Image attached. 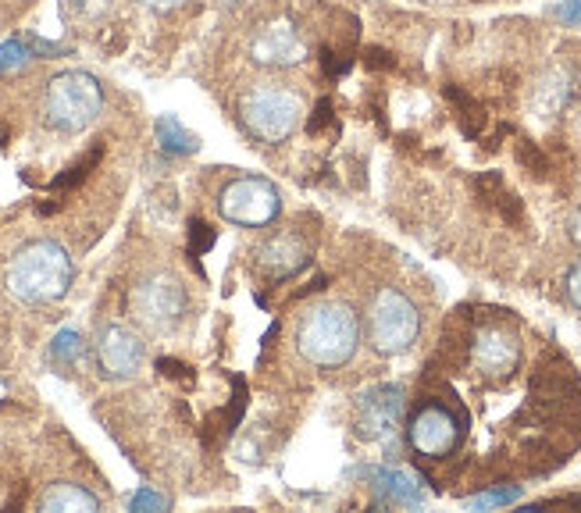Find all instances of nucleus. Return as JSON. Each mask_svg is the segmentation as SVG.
<instances>
[{"label":"nucleus","mask_w":581,"mask_h":513,"mask_svg":"<svg viewBox=\"0 0 581 513\" xmlns=\"http://www.w3.org/2000/svg\"><path fill=\"white\" fill-rule=\"evenodd\" d=\"M361 61L368 68H374V72H379V68H392V54H389V50H382V47H368Z\"/></svg>","instance_id":"nucleus-28"},{"label":"nucleus","mask_w":581,"mask_h":513,"mask_svg":"<svg viewBox=\"0 0 581 513\" xmlns=\"http://www.w3.org/2000/svg\"><path fill=\"white\" fill-rule=\"evenodd\" d=\"M93 356H97V371L104 374V379L126 382L143 368L147 346L132 329H126V324H104V329L97 332Z\"/></svg>","instance_id":"nucleus-9"},{"label":"nucleus","mask_w":581,"mask_h":513,"mask_svg":"<svg viewBox=\"0 0 581 513\" xmlns=\"http://www.w3.org/2000/svg\"><path fill=\"white\" fill-rule=\"evenodd\" d=\"M421 335V314L414 300L400 289H382L368 306V339L374 353L400 356L418 342Z\"/></svg>","instance_id":"nucleus-4"},{"label":"nucleus","mask_w":581,"mask_h":513,"mask_svg":"<svg viewBox=\"0 0 581 513\" xmlns=\"http://www.w3.org/2000/svg\"><path fill=\"white\" fill-rule=\"evenodd\" d=\"M132 306H136V314H140V321L150 324L153 332H172L176 324L186 318L190 300H186V289L179 285V279L150 275V279H143L140 285H136Z\"/></svg>","instance_id":"nucleus-8"},{"label":"nucleus","mask_w":581,"mask_h":513,"mask_svg":"<svg viewBox=\"0 0 581 513\" xmlns=\"http://www.w3.org/2000/svg\"><path fill=\"white\" fill-rule=\"evenodd\" d=\"M37 506L43 513H97L100 510V500L90 492V489H82V485H68V482H58V485H50Z\"/></svg>","instance_id":"nucleus-14"},{"label":"nucleus","mask_w":581,"mask_h":513,"mask_svg":"<svg viewBox=\"0 0 581 513\" xmlns=\"http://www.w3.org/2000/svg\"><path fill=\"white\" fill-rule=\"evenodd\" d=\"M100 153H104V150H100V147H93L90 153H87V158H82L79 164H72V168H64L61 171V175L54 179V182H50V190H72V185H79L82 179H87L90 175V171L100 164Z\"/></svg>","instance_id":"nucleus-21"},{"label":"nucleus","mask_w":581,"mask_h":513,"mask_svg":"<svg viewBox=\"0 0 581 513\" xmlns=\"http://www.w3.org/2000/svg\"><path fill=\"white\" fill-rule=\"evenodd\" d=\"M568 300L581 311V264H574L571 275H568Z\"/></svg>","instance_id":"nucleus-31"},{"label":"nucleus","mask_w":581,"mask_h":513,"mask_svg":"<svg viewBox=\"0 0 581 513\" xmlns=\"http://www.w3.org/2000/svg\"><path fill=\"white\" fill-rule=\"evenodd\" d=\"M311 261V243L297 232V229H286L268 235L264 243L258 247V271L268 282H286L293 279L297 271L307 268Z\"/></svg>","instance_id":"nucleus-12"},{"label":"nucleus","mask_w":581,"mask_h":513,"mask_svg":"<svg viewBox=\"0 0 581 513\" xmlns=\"http://www.w3.org/2000/svg\"><path fill=\"white\" fill-rule=\"evenodd\" d=\"M382 489H385V495L392 503H403V506H414V503H421V489H418V482L410 474H403V471H389V474H382Z\"/></svg>","instance_id":"nucleus-18"},{"label":"nucleus","mask_w":581,"mask_h":513,"mask_svg":"<svg viewBox=\"0 0 581 513\" xmlns=\"http://www.w3.org/2000/svg\"><path fill=\"white\" fill-rule=\"evenodd\" d=\"M471 364L478 374H485L492 382H507L521 364V342L518 332L507 324H482L471 339Z\"/></svg>","instance_id":"nucleus-10"},{"label":"nucleus","mask_w":581,"mask_h":513,"mask_svg":"<svg viewBox=\"0 0 581 513\" xmlns=\"http://www.w3.org/2000/svg\"><path fill=\"white\" fill-rule=\"evenodd\" d=\"M158 371H164L168 379H190V368L179 364V361H172V356H161V361H158Z\"/></svg>","instance_id":"nucleus-30"},{"label":"nucleus","mask_w":581,"mask_h":513,"mask_svg":"<svg viewBox=\"0 0 581 513\" xmlns=\"http://www.w3.org/2000/svg\"><path fill=\"white\" fill-rule=\"evenodd\" d=\"M460 439H464V421L442 403H424L407 421V442L418 456L447 460L460 446Z\"/></svg>","instance_id":"nucleus-7"},{"label":"nucleus","mask_w":581,"mask_h":513,"mask_svg":"<svg viewBox=\"0 0 581 513\" xmlns=\"http://www.w3.org/2000/svg\"><path fill=\"white\" fill-rule=\"evenodd\" d=\"M153 132H158V143H161V150H168V153H197L200 150V140L190 132V129H182V122L179 118H172V114H164V118H158V125H153Z\"/></svg>","instance_id":"nucleus-17"},{"label":"nucleus","mask_w":581,"mask_h":513,"mask_svg":"<svg viewBox=\"0 0 581 513\" xmlns=\"http://www.w3.org/2000/svg\"><path fill=\"white\" fill-rule=\"evenodd\" d=\"M72 279H76L72 256H68L58 243H50V239L26 243L11 256V264L4 271L11 296H19L22 303H32V306L61 300L68 293V285H72Z\"/></svg>","instance_id":"nucleus-2"},{"label":"nucleus","mask_w":581,"mask_h":513,"mask_svg":"<svg viewBox=\"0 0 581 513\" xmlns=\"http://www.w3.org/2000/svg\"><path fill=\"white\" fill-rule=\"evenodd\" d=\"M518 161H521V168L528 171V175H535V179L550 175V161H545V153H542L539 143H532V140H521V143H518Z\"/></svg>","instance_id":"nucleus-22"},{"label":"nucleus","mask_w":581,"mask_h":513,"mask_svg":"<svg viewBox=\"0 0 581 513\" xmlns=\"http://www.w3.org/2000/svg\"><path fill=\"white\" fill-rule=\"evenodd\" d=\"M104 108V90L90 72H61L50 79L43 97V118L58 132H82Z\"/></svg>","instance_id":"nucleus-3"},{"label":"nucleus","mask_w":581,"mask_h":513,"mask_svg":"<svg viewBox=\"0 0 581 513\" xmlns=\"http://www.w3.org/2000/svg\"><path fill=\"white\" fill-rule=\"evenodd\" d=\"M243 410H247V382L243 379H232V403L226 414H214L208 418V428L211 424H221V435H229L239 428V418H243Z\"/></svg>","instance_id":"nucleus-20"},{"label":"nucleus","mask_w":581,"mask_h":513,"mask_svg":"<svg viewBox=\"0 0 581 513\" xmlns=\"http://www.w3.org/2000/svg\"><path fill=\"white\" fill-rule=\"evenodd\" d=\"M253 61L264 64V68H293L303 61L307 47L303 40L297 37L293 26H268L264 32H258V40H253Z\"/></svg>","instance_id":"nucleus-13"},{"label":"nucleus","mask_w":581,"mask_h":513,"mask_svg":"<svg viewBox=\"0 0 581 513\" xmlns=\"http://www.w3.org/2000/svg\"><path fill=\"white\" fill-rule=\"evenodd\" d=\"M557 19L568 22V26H581V0H563L557 8Z\"/></svg>","instance_id":"nucleus-29"},{"label":"nucleus","mask_w":581,"mask_h":513,"mask_svg":"<svg viewBox=\"0 0 581 513\" xmlns=\"http://www.w3.org/2000/svg\"><path fill=\"white\" fill-rule=\"evenodd\" d=\"M332 114H335V108H332V100L329 97H321L318 104H314V114H311V122H307V135H321L324 129L332 125Z\"/></svg>","instance_id":"nucleus-26"},{"label":"nucleus","mask_w":581,"mask_h":513,"mask_svg":"<svg viewBox=\"0 0 581 513\" xmlns=\"http://www.w3.org/2000/svg\"><path fill=\"white\" fill-rule=\"evenodd\" d=\"M521 495V489L518 485H500V489H489V492H482V495H471L468 500V506L471 510H492V506H507V503H514Z\"/></svg>","instance_id":"nucleus-23"},{"label":"nucleus","mask_w":581,"mask_h":513,"mask_svg":"<svg viewBox=\"0 0 581 513\" xmlns=\"http://www.w3.org/2000/svg\"><path fill=\"white\" fill-rule=\"evenodd\" d=\"M32 58V47L26 40H11L0 47V76L4 72H14V68H22L26 61Z\"/></svg>","instance_id":"nucleus-24"},{"label":"nucleus","mask_w":581,"mask_h":513,"mask_svg":"<svg viewBox=\"0 0 581 513\" xmlns=\"http://www.w3.org/2000/svg\"><path fill=\"white\" fill-rule=\"evenodd\" d=\"M542 506H581V495H553V500H542Z\"/></svg>","instance_id":"nucleus-32"},{"label":"nucleus","mask_w":581,"mask_h":513,"mask_svg":"<svg viewBox=\"0 0 581 513\" xmlns=\"http://www.w3.org/2000/svg\"><path fill=\"white\" fill-rule=\"evenodd\" d=\"M357 342H361V321H357V314L339 300L314 303L311 311H303V318L297 324L300 356L321 371L343 368L357 353Z\"/></svg>","instance_id":"nucleus-1"},{"label":"nucleus","mask_w":581,"mask_h":513,"mask_svg":"<svg viewBox=\"0 0 581 513\" xmlns=\"http://www.w3.org/2000/svg\"><path fill=\"white\" fill-rule=\"evenodd\" d=\"M442 93H447V100H450V104L457 108V122H460V129H464L468 140H478V135H482V132H485V125H489V114H485V108L478 104V100H474L471 93L460 90V86H453V82H450Z\"/></svg>","instance_id":"nucleus-16"},{"label":"nucleus","mask_w":581,"mask_h":513,"mask_svg":"<svg viewBox=\"0 0 581 513\" xmlns=\"http://www.w3.org/2000/svg\"><path fill=\"white\" fill-rule=\"evenodd\" d=\"M214 239H218V232L208 225V221H200V218L190 221V256L193 261H200V253H208L214 247Z\"/></svg>","instance_id":"nucleus-25"},{"label":"nucleus","mask_w":581,"mask_h":513,"mask_svg":"<svg viewBox=\"0 0 581 513\" xmlns=\"http://www.w3.org/2000/svg\"><path fill=\"white\" fill-rule=\"evenodd\" d=\"M50 361H54L58 368H76L82 361V335L72 329L58 332V339L50 342Z\"/></svg>","instance_id":"nucleus-19"},{"label":"nucleus","mask_w":581,"mask_h":513,"mask_svg":"<svg viewBox=\"0 0 581 513\" xmlns=\"http://www.w3.org/2000/svg\"><path fill=\"white\" fill-rule=\"evenodd\" d=\"M571 232H574V239L581 243V208H578V214H574V225H571Z\"/></svg>","instance_id":"nucleus-34"},{"label":"nucleus","mask_w":581,"mask_h":513,"mask_svg":"<svg viewBox=\"0 0 581 513\" xmlns=\"http://www.w3.org/2000/svg\"><path fill=\"white\" fill-rule=\"evenodd\" d=\"M129 510H168V500L164 495H158V492H150V489H143L140 495H132V503H129Z\"/></svg>","instance_id":"nucleus-27"},{"label":"nucleus","mask_w":581,"mask_h":513,"mask_svg":"<svg viewBox=\"0 0 581 513\" xmlns=\"http://www.w3.org/2000/svg\"><path fill=\"white\" fill-rule=\"evenodd\" d=\"M243 125L253 140L261 143H282L293 135L300 122V100L297 93L282 90V86H258L243 97Z\"/></svg>","instance_id":"nucleus-5"},{"label":"nucleus","mask_w":581,"mask_h":513,"mask_svg":"<svg viewBox=\"0 0 581 513\" xmlns=\"http://www.w3.org/2000/svg\"><path fill=\"white\" fill-rule=\"evenodd\" d=\"M474 190L482 193V197L492 203V208L503 214V221H510V225H521L524 208H521L518 193H510V190H507L503 175H495V171H485V175H478V179H474Z\"/></svg>","instance_id":"nucleus-15"},{"label":"nucleus","mask_w":581,"mask_h":513,"mask_svg":"<svg viewBox=\"0 0 581 513\" xmlns=\"http://www.w3.org/2000/svg\"><path fill=\"white\" fill-rule=\"evenodd\" d=\"M403 418V389L397 385H379L361 396L357 403V414H353V435L364 439V442H374L389 435L392 428L400 424Z\"/></svg>","instance_id":"nucleus-11"},{"label":"nucleus","mask_w":581,"mask_h":513,"mask_svg":"<svg viewBox=\"0 0 581 513\" xmlns=\"http://www.w3.org/2000/svg\"><path fill=\"white\" fill-rule=\"evenodd\" d=\"M147 8H158V11H168V8H179L182 0H143Z\"/></svg>","instance_id":"nucleus-33"},{"label":"nucleus","mask_w":581,"mask_h":513,"mask_svg":"<svg viewBox=\"0 0 581 513\" xmlns=\"http://www.w3.org/2000/svg\"><path fill=\"white\" fill-rule=\"evenodd\" d=\"M218 211L226 221L239 229H264L279 218L282 211V193L268 179L247 175L229 182L218 197Z\"/></svg>","instance_id":"nucleus-6"}]
</instances>
